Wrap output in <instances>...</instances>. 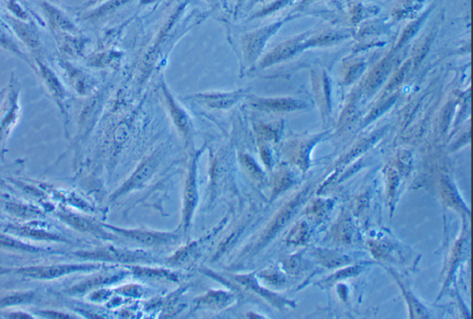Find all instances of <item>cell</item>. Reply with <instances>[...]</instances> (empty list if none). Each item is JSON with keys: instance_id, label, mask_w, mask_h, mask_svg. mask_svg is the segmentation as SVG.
<instances>
[{"instance_id": "obj_1", "label": "cell", "mask_w": 473, "mask_h": 319, "mask_svg": "<svg viewBox=\"0 0 473 319\" xmlns=\"http://www.w3.org/2000/svg\"><path fill=\"white\" fill-rule=\"evenodd\" d=\"M103 267L101 264L96 263H70V264H53L25 265L20 268H0V277L18 276L25 279L35 280H55L61 277L70 276V275L79 273H88L100 270Z\"/></svg>"}, {"instance_id": "obj_2", "label": "cell", "mask_w": 473, "mask_h": 319, "mask_svg": "<svg viewBox=\"0 0 473 319\" xmlns=\"http://www.w3.org/2000/svg\"><path fill=\"white\" fill-rule=\"evenodd\" d=\"M20 87L19 82L13 77L0 106V151L13 132L20 117Z\"/></svg>"}, {"instance_id": "obj_3", "label": "cell", "mask_w": 473, "mask_h": 319, "mask_svg": "<svg viewBox=\"0 0 473 319\" xmlns=\"http://www.w3.org/2000/svg\"><path fill=\"white\" fill-rule=\"evenodd\" d=\"M34 67L32 68L40 77L44 90L61 109V114L66 117L65 115H66L67 92L57 73L39 57L34 58Z\"/></svg>"}, {"instance_id": "obj_4", "label": "cell", "mask_w": 473, "mask_h": 319, "mask_svg": "<svg viewBox=\"0 0 473 319\" xmlns=\"http://www.w3.org/2000/svg\"><path fill=\"white\" fill-rule=\"evenodd\" d=\"M6 20L13 29L15 35L19 38L20 41H22L23 45L31 50L34 58L40 57L42 43H41L39 32L34 23L31 20H23L11 15L6 16Z\"/></svg>"}, {"instance_id": "obj_5", "label": "cell", "mask_w": 473, "mask_h": 319, "mask_svg": "<svg viewBox=\"0 0 473 319\" xmlns=\"http://www.w3.org/2000/svg\"><path fill=\"white\" fill-rule=\"evenodd\" d=\"M73 255L82 259L106 260V261L120 263L143 261L144 259H146V256L141 255V253L118 249V248L112 246L102 247L94 250L77 251Z\"/></svg>"}, {"instance_id": "obj_6", "label": "cell", "mask_w": 473, "mask_h": 319, "mask_svg": "<svg viewBox=\"0 0 473 319\" xmlns=\"http://www.w3.org/2000/svg\"><path fill=\"white\" fill-rule=\"evenodd\" d=\"M4 232L11 233L20 239L26 240H32L38 242H49V243H70L69 239L59 233L50 232V230L42 228L34 224H27V225H10L5 226Z\"/></svg>"}, {"instance_id": "obj_7", "label": "cell", "mask_w": 473, "mask_h": 319, "mask_svg": "<svg viewBox=\"0 0 473 319\" xmlns=\"http://www.w3.org/2000/svg\"><path fill=\"white\" fill-rule=\"evenodd\" d=\"M108 228L113 230L118 234L123 235L124 237L146 246H160L172 243L177 238V235L174 232H152L147 230L120 229L111 226H108Z\"/></svg>"}, {"instance_id": "obj_8", "label": "cell", "mask_w": 473, "mask_h": 319, "mask_svg": "<svg viewBox=\"0 0 473 319\" xmlns=\"http://www.w3.org/2000/svg\"><path fill=\"white\" fill-rule=\"evenodd\" d=\"M40 6L50 28L55 34H75L78 31L70 18L61 8L56 7L47 0L41 1Z\"/></svg>"}, {"instance_id": "obj_9", "label": "cell", "mask_w": 473, "mask_h": 319, "mask_svg": "<svg viewBox=\"0 0 473 319\" xmlns=\"http://www.w3.org/2000/svg\"><path fill=\"white\" fill-rule=\"evenodd\" d=\"M156 166V159L153 158H148L147 161H144V163L139 167L138 170L133 173L131 179L124 183L122 187L114 194V196H112V199H117L118 197L123 196V194L128 193V192L135 190V189L143 186L144 183H146L148 180H149L150 176L152 175L153 171H155Z\"/></svg>"}, {"instance_id": "obj_10", "label": "cell", "mask_w": 473, "mask_h": 319, "mask_svg": "<svg viewBox=\"0 0 473 319\" xmlns=\"http://www.w3.org/2000/svg\"><path fill=\"white\" fill-rule=\"evenodd\" d=\"M0 250L25 254H50V250L35 246L11 233L0 232Z\"/></svg>"}, {"instance_id": "obj_11", "label": "cell", "mask_w": 473, "mask_h": 319, "mask_svg": "<svg viewBox=\"0 0 473 319\" xmlns=\"http://www.w3.org/2000/svg\"><path fill=\"white\" fill-rule=\"evenodd\" d=\"M301 200L300 196H298L281 211L279 214L277 215V218H275L273 223H272L271 225L269 226L267 230H266L264 237L262 238V240L260 241V243L258 244V248H261L267 244L268 242L286 225V223H288V221L291 220L292 215H294V213L296 209H297L298 205H300Z\"/></svg>"}, {"instance_id": "obj_12", "label": "cell", "mask_w": 473, "mask_h": 319, "mask_svg": "<svg viewBox=\"0 0 473 319\" xmlns=\"http://www.w3.org/2000/svg\"><path fill=\"white\" fill-rule=\"evenodd\" d=\"M198 201L196 174L195 168L192 167L187 182H186L184 192V223L185 228L187 229L190 225L192 214L196 208Z\"/></svg>"}, {"instance_id": "obj_13", "label": "cell", "mask_w": 473, "mask_h": 319, "mask_svg": "<svg viewBox=\"0 0 473 319\" xmlns=\"http://www.w3.org/2000/svg\"><path fill=\"white\" fill-rule=\"evenodd\" d=\"M57 215L59 220L79 232L91 233L94 235L103 234V230L99 229L96 224L82 215L65 211H59Z\"/></svg>"}, {"instance_id": "obj_14", "label": "cell", "mask_w": 473, "mask_h": 319, "mask_svg": "<svg viewBox=\"0 0 473 319\" xmlns=\"http://www.w3.org/2000/svg\"><path fill=\"white\" fill-rule=\"evenodd\" d=\"M234 295L226 292H210L197 300V306L205 309H223L233 302Z\"/></svg>"}, {"instance_id": "obj_15", "label": "cell", "mask_w": 473, "mask_h": 319, "mask_svg": "<svg viewBox=\"0 0 473 319\" xmlns=\"http://www.w3.org/2000/svg\"><path fill=\"white\" fill-rule=\"evenodd\" d=\"M37 298V292L34 291L11 292L0 298V310L11 308L20 306H26L34 302Z\"/></svg>"}, {"instance_id": "obj_16", "label": "cell", "mask_w": 473, "mask_h": 319, "mask_svg": "<svg viewBox=\"0 0 473 319\" xmlns=\"http://www.w3.org/2000/svg\"><path fill=\"white\" fill-rule=\"evenodd\" d=\"M239 96H241V94L238 92V93L229 94H199V96H197V99L206 103L207 106H211V108H223L234 104Z\"/></svg>"}, {"instance_id": "obj_17", "label": "cell", "mask_w": 473, "mask_h": 319, "mask_svg": "<svg viewBox=\"0 0 473 319\" xmlns=\"http://www.w3.org/2000/svg\"><path fill=\"white\" fill-rule=\"evenodd\" d=\"M277 26L279 25L270 26V27L262 29V30L253 32V34L248 35L246 39H245L248 54L250 56L256 54L257 51L260 50V47L264 45L266 38L276 30Z\"/></svg>"}, {"instance_id": "obj_18", "label": "cell", "mask_w": 473, "mask_h": 319, "mask_svg": "<svg viewBox=\"0 0 473 319\" xmlns=\"http://www.w3.org/2000/svg\"><path fill=\"white\" fill-rule=\"evenodd\" d=\"M0 49L13 53L17 57L22 58L23 61L27 62L29 65L31 64L25 53L22 51L18 44L15 42L13 37L1 25H0Z\"/></svg>"}, {"instance_id": "obj_19", "label": "cell", "mask_w": 473, "mask_h": 319, "mask_svg": "<svg viewBox=\"0 0 473 319\" xmlns=\"http://www.w3.org/2000/svg\"><path fill=\"white\" fill-rule=\"evenodd\" d=\"M134 274L143 277H149V279L167 280L171 282H176L177 277L173 273L162 270H151V268H133Z\"/></svg>"}, {"instance_id": "obj_20", "label": "cell", "mask_w": 473, "mask_h": 319, "mask_svg": "<svg viewBox=\"0 0 473 319\" xmlns=\"http://www.w3.org/2000/svg\"><path fill=\"white\" fill-rule=\"evenodd\" d=\"M6 208L11 214L20 218L34 217V215L40 214V211L37 209L28 206L18 205V204H7Z\"/></svg>"}, {"instance_id": "obj_21", "label": "cell", "mask_w": 473, "mask_h": 319, "mask_svg": "<svg viewBox=\"0 0 473 319\" xmlns=\"http://www.w3.org/2000/svg\"><path fill=\"white\" fill-rule=\"evenodd\" d=\"M239 282H241L242 284L246 285L247 287H250L253 289V291H256L257 292H260L263 295V296L267 298L269 301H271L272 303L276 304H283V301L279 299V297L275 296V295L270 294V292H267L266 291H264L262 288L258 287V285L256 284V282H254L253 279H251V277H239Z\"/></svg>"}, {"instance_id": "obj_22", "label": "cell", "mask_w": 473, "mask_h": 319, "mask_svg": "<svg viewBox=\"0 0 473 319\" xmlns=\"http://www.w3.org/2000/svg\"><path fill=\"white\" fill-rule=\"evenodd\" d=\"M307 233H308V228H307L305 224L298 223L289 233L288 242L289 244H303L306 240Z\"/></svg>"}, {"instance_id": "obj_23", "label": "cell", "mask_w": 473, "mask_h": 319, "mask_svg": "<svg viewBox=\"0 0 473 319\" xmlns=\"http://www.w3.org/2000/svg\"><path fill=\"white\" fill-rule=\"evenodd\" d=\"M171 112H172L174 120H175L176 125L179 127L180 132H182L183 134L187 135L189 131V124L187 117L183 113L182 111H180L179 108L175 105V103L172 101L170 102Z\"/></svg>"}, {"instance_id": "obj_24", "label": "cell", "mask_w": 473, "mask_h": 319, "mask_svg": "<svg viewBox=\"0 0 473 319\" xmlns=\"http://www.w3.org/2000/svg\"><path fill=\"white\" fill-rule=\"evenodd\" d=\"M347 258L345 256L336 255V254L332 253H320V260L324 263V265H328V267H338L340 265H344L347 261Z\"/></svg>"}, {"instance_id": "obj_25", "label": "cell", "mask_w": 473, "mask_h": 319, "mask_svg": "<svg viewBox=\"0 0 473 319\" xmlns=\"http://www.w3.org/2000/svg\"><path fill=\"white\" fill-rule=\"evenodd\" d=\"M8 11L13 14L14 17L23 20H30V16L27 11L23 8L17 0H6Z\"/></svg>"}, {"instance_id": "obj_26", "label": "cell", "mask_w": 473, "mask_h": 319, "mask_svg": "<svg viewBox=\"0 0 473 319\" xmlns=\"http://www.w3.org/2000/svg\"><path fill=\"white\" fill-rule=\"evenodd\" d=\"M242 163H244L245 168H246L251 177H253L254 179L261 178V170H260V168L257 167V165L254 163L253 159H251L249 156H244L242 158Z\"/></svg>"}, {"instance_id": "obj_27", "label": "cell", "mask_w": 473, "mask_h": 319, "mask_svg": "<svg viewBox=\"0 0 473 319\" xmlns=\"http://www.w3.org/2000/svg\"><path fill=\"white\" fill-rule=\"evenodd\" d=\"M38 315L44 318H73V315L57 310L44 309L38 311Z\"/></svg>"}, {"instance_id": "obj_28", "label": "cell", "mask_w": 473, "mask_h": 319, "mask_svg": "<svg viewBox=\"0 0 473 319\" xmlns=\"http://www.w3.org/2000/svg\"><path fill=\"white\" fill-rule=\"evenodd\" d=\"M285 267L289 273H296L300 268V260L298 258H291L285 263Z\"/></svg>"}, {"instance_id": "obj_29", "label": "cell", "mask_w": 473, "mask_h": 319, "mask_svg": "<svg viewBox=\"0 0 473 319\" xmlns=\"http://www.w3.org/2000/svg\"><path fill=\"white\" fill-rule=\"evenodd\" d=\"M7 318H34V315L30 314V313L23 312V311H16L11 312L10 314L7 315Z\"/></svg>"}, {"instance_id": "obj_30", "label": "cell", "mask_w": 473, "mask_h": 319, "mask_svg": "<svg viewBox=\"0 0 473 319\" xmlns=\"http://www.w3.org/2000/svg\"><path fill=\"white\" fill-rule=\"evenodd\" d=\"M0 188L5 189V190L8 191L11 190L10 186L8 185V183L6 182L4 180L1 178V177H0Z\"/></svg>"}, {"instance_id": "obj_31", "label": "cell", "mask_w": 473, "mask_h": 319, "mask_svg": "<svg viewBox=\"0 0 473 319\" xmlns=\"http://www.w3.org/2000/svg\"><path fill=\"white\" fill-rule=\"evenodd\" d=\"M47 1H49V0H47Z\"/></svg>"}]
</instances>
